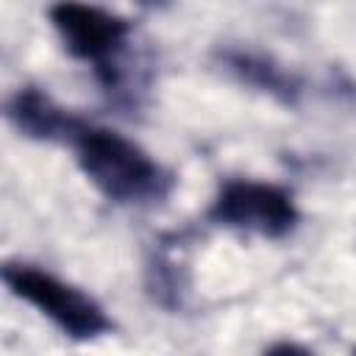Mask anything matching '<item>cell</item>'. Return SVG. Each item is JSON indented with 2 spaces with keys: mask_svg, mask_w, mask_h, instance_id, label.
<instances>
[{
  "mask_svg": "<svg viewBox=\"0 0 356 356\" xmlns=\"http://www.w3.org/2000/svg\"><path fill=\"white\" fill-rule=\"evenodd\" d=\"M231 64H234V70H239L245 78H250V81L267 86L270 92H284L286 97L292 95V81H289L284 72H278L275 67H270V64H264V61H253V58H248V56H234Z\"/></svg>",
  "mask_w": 356,
  "mask_h": 356,
  "instance_id": "6",
  "label": "cell"
},
{
  "mask_svg": "<svg viewBox=\"0 0 356 356\" xmlns=\"http://www.w3.org/2000/svg\"><path fill=\"white\" fill-rule=\"evenodd\" d=\"M264 356H309V350L295 342H278L270 350H264Z\"/></svg>",
  "mask_w": 356,
  "mask_h": 356,
  "instance_id": "7",
  "label": "cell"
},
{
  "mask_svg": "<svg viewBox=\"0 0 356 356\" xmlns=\"http://www.w3.org/2000/svg\"><path fill=\"white\" fill-rule=\"evenodd\" d=\"M50 22L58 31L70 56L97 64V72L111 83L108 61L122 50L131 25L120 14L86 3H56L50 6Z\"/></svg>",
  "mask_w": 356,
  "mask_h": 356,
  "instance_id": "4",
  "label": "cell"
},
{
  "mask_svg": "<svg viewBox=\"0 0 356 356\" xmlns=\"http://www.w3.org/2000/svg\"><path fill=\"white\" fill-rule=\"evenodd\" d=\"M3 281L17 298L36 306L72 339H92L111 328V320L97 300L50 273H42L31 264H6Z\"/></svg>",
  "mask_w": 356,
  "mask_h": 356,
  "instance_id": "2",
  "label": "cell"
},
{
  "mask_svg": "<svg viewBox=\"0 0 356 356\" xmlns=\"http://www.w3.org/2000/svg\"><path fill=\"white\" fill-rule=\"evenodd\" d=\"M8 117L11 122L33 139H70L75 134V128L81 125V120H75L72 114H67L61 106H56L44 92L28 86L19 89L11 103H8Z\"/></svg>",
  "mask_w": 356,
  "mask_h": 356,
  "instance_id": "5",
  "label": "cell"
},
{
  "mask_svg": "<svg viewBox=\"0 0 356 356\" xmlns=\"http://www.w3.org/2000/svg\"><path fill=\"white\" fill-rule=\"evenodd\" d=\"M209 220L236 231L278 239L295 228L298 209L292 195L281 186L259 181H228L217 192L209 209Z\"/></svg>",
  "mask_w": 356,
  "mask_h": 356,
  "instance_id": "3",
  "label": "cell"
},
{
  "mask_svg": "<svg viewBox=\"0 0 356 356\" xmlns=\"http://www.w3.org/2000/svg\"><path fill=\"white\" fill-rule=\"evenodd\" d=\"M70 145L83 175L114 203H150L170 189V175L117 131L81 122Z\"/></svg>",
  "mask_w": 356,
  "mask_h": 356,
  "instance_id": "1",
  "label": "cell"
}]
</instances>
